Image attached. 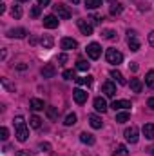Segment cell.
Listing matches in <instances>:
<instances>
[{"mask_svg": "<svg viewBox=\"0 0 154 156\" xmlns=\"http://www.w3.org/2000/svg\"><path fill=\"white\" fill-rule=\"evenodd\" d=\"M13 123H15V131H16V140H18V142H26L27 136H29V131H27L26 120H24L22 116H15Z\"/></svg>", "mask_w": 154, "mask_h": 156, "instance_id": "6da1fadb", "label": "cell"}, {"mask_svg": "<svg viewBox=\"0 0 154 156\" xmlns=\"http://www.w3.org/2000/svg\"><path fill=\"white\" fill-rule=\"evenodd\" d=\"M105 58H107V62L109 64H114V66H118V64H121L123 62V55L118 51V49H107V53H105Z\"/></svg>", "mask_w": 154, "mask_h": 156, "instance_id": "7a4b0ae2", "label": "cell"}, {"mask_svg": "<svg viewBox=\"0 0 154 156\" xmlns=\"http://www.w3.org/2000/svg\"><path fill=\"white\" fill-rule=\"evenodd\" d=\"M127 44H129L131 51H140V40H138L136 31H132V29L127 31Z\"/></svg>", "mask_w": 154, "mask_h": 156, "instance_id": "3957f363", "label": "cell"}, {"mask_svg": "<svg viewBox=\"0 0 154 156\" xmlns=\"http://www.w3.org/2000/svg\"><path fill=\"white\" fill-rule=\"evenodd\" d=\"M54 15H56L58 18H64V20L71 18V11H69V7H67L65 4H60V2L54 5Z\"/></svg>", "mask_w": 154, "mask_h": 156, "instance_id": "277c9868", "label": "cell"}, {"mask_svg": "<svg viewBox=\"0 0 154 156\" xmlns=\"http://www.w3.org/2000/svg\"><path fill=\"white\" fill-rule=\"evenodd\" d=\"M87 55H89V58L98 60L100 55H102V47H100V44H96V42L89 44V45H87Z\"/></svg>", "mask_w": 154, "mask_h": 156, "instance_id": "5b68a950", "label": "cell"}, {"mask_svg": "<svg viewBox=\"0 0 154 156\" xmlns=\"http://www.w3.org/2000/svg\"><path fill=\"white\" fill-rule=\"evenodd\" d=\"M123 136H125V140H127V142L136 144V142H138V127H136V125H131L129 129H125Z\"/></svg>", "mask_w": 154, "mask_h": 156, "instance_id": "8992f818", "label": "cell"}, {"mask_svg": "<svg viewBox=\"0 0 154 156\" xmlns=\"http://www.w3.org/2000/svg\"><path fill=\"white\" fill-rule=\"evenodd\" d=\"M87 96H89V93L83 91V89H75V91H73V98H75V102L80 104V105L87 102Z\"/></svg>", "mask_w": 154, "mask_h": 156, "instance_id": "52a82bcc", "label": "cell"}, {"mask_svg": "<svg viewBox=\"0 0 154 156\" xmlns=\"http://www.w3.org/2000/svg\"><path fill=\"white\" fill-rule=\"evenodd\" d=\"M102 93L105 94V96H109V98H113L116 94V85L113 82H105L103 85H102Z\"/></svg>", "mask_w": 154, "mask_h": 156, "instance_id": "ba28073f", "label": "cell"}, {"mask_svg": "<svg viewBox=\"0 0 154 156\" xmlns=\"http://www.w3.org/2000/svg\"><path fill=\"white\" fill-rule=\"evenodd\" d=\"M78 27H80V31L83 33V35H93V26H91V22H87V20H83V18H80L78 20Z\"/></svg>", "mask_w": 154, "mask_h": 156, "instance_id": "9c48e42d", "label": "cell"}, {"mask_svg": "<svg viewBox=\"0 0 154 156\" xmlns=\"http://www.w3.org/2000/svg\"><path fill=\"white\" fill-rule=\"evenodd\" d=\"M44 26H45L47 29L58 27V18H56V15H47V16L44 18Z\"/></svg>", "mask_w": 154, "mask_h": 156, "instance_id": "30bf717a", "label": "cell"}, {"mask_svg": "<svg viewBox=\"0 0 154 156\" xmlns=\"http://www.w3.org/2000/svg\"><path fill=\"white\" fill-rule=\"evenodd\" d=\"M40 73H42V76H44V78H53L54 75H56V69H54V66H53V64H45V66L42 67V71H40Z\"/></svg>", "mask_w": 154, "mask_h": 156, "instance_id": "8fae6325", "label": "cell"}, {"mask_svg": "<svg viewBox=\"0 0 154 156\" xmlns=\"http://www.w3.org/2000/svg\"><path fill=\"white\" fill-rule=\"evenodd\" d=\"M26 35H27V31L24 27H16V29H9L7 31V37H11V38H24Z\"/></svg>", "mask_w": 154, "mask_h": 156, "instance_id": "7c38bea8", "label": "cell"}, {"mask_svg": "<svg viewBox=\"0 0 154 156\" xmlns=\"http://www.w3.org/2000/svg\"><path fill=\"white\" fill-rule=\"evenodd\" d=\"M94 109H96L98 113H105V111H107V102H105L102 96L94 98Z\"/></svg>", "mask_w": 154, "mask_h": 156, "instance_id": "4fadbf2b", "label": "cell"}, {"mask_svg": "<svg viewBox=\"0 0 154 156\" xmlns=\"http://www.w3.org/2000/svg\"><path fill=\"white\" fill-rule=\"evenodd\" d=\"M111 107H113L114 111H120V109H129V107H131V102H129V100H114V102L111 104Z\"/></svg>", "mask_w": 154, "mask_h": 156, "instance_id": "5bb4252c", "label": "cell"}, {"mask_svg": "<svg viewBox=\"0 0 154 156\" xmlns=\"http://www.w3.org/2000/svg\"><path fill=\"white\" fill-rule=\"evenodd\" d=\"M89 123H91L93 129H102V125H103L102 118L98 116V115H89Z\"/></svg>", "mask_w": 154, "mask_h": 156, "instance_id": "9a60e30c", "label": "cell"}, {"mask_svg": "<svg viewBox=\"0 0 154 156\" xmlns=\"http://www.w3.org/2000/svg\"><path fill=\"white\" fill-rule=\"evenodd\" d=\"M60 45H62V49H75L78 45V42L75 38H62Z\"/></svg>", "mask_w": 154, "mask_h": 156, "instance_id": "2e32d148", "label": "cell"}, {"mask_svg": "<svg viewBox=\"0 0 154 156\" xmlns=\"http://www.w3.org/2000/svg\"><path fill=\"white\" fill-rule=\"evenodd\" d=\"M29 107H31L33 111H42L45 105H44V100H40V98H31V102H29Z\"/></svg>", "mask_w": 154, "mask_h": 156, "instance_id": "e0dca14e", "label": "cell"}, {"mask_svg": "<svg viewBox=\"0 0 154 156\" xmlns=\"http://www.w3.org/2000/svg\"><path fill=\"white\" fill-rule=\"evenodd\" d=\"M143 136L149 138V140H154V123H145L143 125Z\"/></svg>", "mask_w": 154, "mask_h": 156, "instance_id": "ac0fdd59", "label": "cell"}, {"mask_svg": "<svg viewBox=\"0 0 154 156\" xmlns=\"http://www.w3.org/2000/svg\"><path fill=\"white\" fill-rule=\"evenodd\" d=\"M80 140H82L83 144H87V145H93V144L96 142L94 136H93L91 133H82V134H80Z\"/></svg>", "mask_w": 154, "mask_h": 156, "instance_id": "d6986e66", "label": "cell"}, {"mask_svg": "<svg viewBox=\"0 0 154 156\" xmlns=\"http://www.w3.org/2000/svg\"><path fill=\"white\" fill-rule=\"evenodd\" d=\"M127 154H129V151H127V147L123 144L116 145V149L113 151V156H127Z\"/></svg>", "mask_w": 154, "mask_h": 156, "instance_id": "ffe728a7", "label": "cell"}, {"mask_svg": "<svg viewBox=\"0 0 154 156\" xmlns=\"http://www.w3.org/2000/svg\"><path fill=\"white\" fill-rule=\"evenodd\" d=\"M75 82H76L78 85H91V83H93V76H91V75H87V76H80V78H76Z\"/></svg>", "mask_w": 154, "mask_h": 156, "instance_id": "44dd1931", "label": "cell"}, {"mask_svg": "<svg viewBox=\"0 0 154 156\" xmlns=\"http://www.w3.org/2000/svg\"><path fill=\"white\" fill-rule=\"evenodd\" d=\"M111 76L114 78V80L118 82V83H120V85H125V78H123V75H121L120 71H116V69H113V71H111Z\"/></svg>", "mask_w": 154, "mask_h": 156, "instance_id": "7402d4cb", "label": "cell"}, {"mask_svg": "<svg viewBox=\"0 0 154 156\" xmlns=\"http://www.w3.org/2000/svg\"><path fill=\"white\" fill-rule=\"evenodd\" d=\"M129 85H131V89H132L134 93H142V82H140L138 78H132Z\"/></svg>", "mask_w": 154, "mask_h": 156, "instance_id": "603a6c76", "label": "cell"}, {"mask_svg": "<svg viewBox=\"0 0 154 156\" xmlns=\"http://www.w3.org/2000/svg\"><path fill=\"white\" fill-rule=\"evenodd\" d=\"M29 125H31L33 129H40V125H42V120H40L37 115H33V116L29 118Z\"/></svg>", "mask_w": 154, "mask_h": 156, "instance_id": "cb8c5ba5", "label": "cell"}, {"mask_svg": "<svg viewBox=\"0 0 154 156\" xmlns=\"http://www.w3.org/2000/svg\"><path fill=\"white\" fill-rule=\"evenodd\" d=\"M102 5V0H85V7L87 9H96Z\"/></svg>", "mask_w": 154, "mask_h": 156, "instance_id": "d4e9b609", "label": "cell"}, {"mask_svg": "<svg viewBox=\"0 0 154 156\" xmlns=\"http://www.w3.org/2000/svg\"><path fill=\"white\" fill-rule=\"evenodd\" d=\"M129 118H131V115H129L127 111H123V113H118V115H116V122H118V123H125Z\"/></svg>", "mask_w": 154, "mask_h": 156, "instance_id": "484cf974", "label": "cell"}, {"mask_svg": "<svg viewBox=\"0 0 154 156\" xmlns=\"http://www.w3.org/2000/svg\"><path fill=\"white\" fill-rule=\"evenodd\" d=\"M145 83H147V87L154 89V71H149V73H147V76H145Z\"/></svg>", "mask_w": 154, "mask_h": 156, "instance_id": "4316f807", "label": "cell"}, {"mask_svg": "<svg viewBox=\"0 0 154 156\" xmlns=\"http://www.w3.org/2000/svg\"><path fill=\"white\" fill-rule=\"evenodd\" d=\"M89 66H91V64H87V60H82V58L76 62V69H78V71H87V69H89Z\"/></svg>", "mask_w": 154, "mask_h": 156, "instance_id": "83f0119b", "label": "cell"}, {"mask_svg": "<svg viewBox=\"0 0 154 156\" xmlns=\"http://www.w3.org/2000/svg\"><path fill=\"white\" fill-rule=\"evenodd\" d=\"M22 13H24V11H22L20 5H13V7H11V15H13V18H20Z\"/></svg>", "mask_w": 154, "mask_h": 156, "instance_id": "f1b7e54d", "label": "cell"}, {"mask_svg": "<svg viewBox=\"0 0 154 156\" xmlns=\"http://www.w3.org/2000/svg\"><path fill=\"white\" fill-rule=\"evenodd\" d=\"M42 45H44L45 49H51V47H53V38H51L49 35H45V37H42Z\"/></svg>", "mask_w": 154, "mask_h": 156, "instance_id": "f546056e", "label": "cell"}, {"mask_svg": "<svg viewBox=\"0 0 154 156\" xmlns=\"http://www.w3.org/2000/svg\"><path fill=\"white\" fill-rule=\"evenodd\" d=\"M45 109H47V118L49 120H56V116H58L56 107H45Z\"/></svg>", "mask_w": 154, "mask_h": 156, "instance_id": "4dcf8cb0", "label": "cell"}, {"mask_svg": "<svg viewBox=\"0 0 154 156\" xmlns=\"http://www.w3.org/2000/svg\"><path fill=\"white\" fill-rule=\"evenodd\" d=\"M65 125H75L76 123V115L75 113H69L67 116H65V122H64Z\"/></svg>", "mask_w": 154, "mask_h": 156, "instance_id": "1f68e13d", "label": "cell"}, {"mask_svg": "<svg viewBox=\"0 0 154 156\" xmlns=\"http://www.w3.org/2000/svg\"><path fill=\"white\" fill-rule=\"evenodd\" d=\"M102 35H103V38H107V40H114L116 38V33L113 31V29H103Z\"/></svg>", "mask_w": 154, "mask_h": 156, "instance_id": "d6a6232c", "label": "cell"}, {"mask_svg": "<svg viewBox=\"0 0 154 156\" xmlns=\"http://www.w3.org/2000/svg\"><path fill=\"white\" fill-rule=\"evenodd\" d=\"M64 78L65 80H76V75L73 69H67V71H64Z\"/></svg>", "mask_w": 154, "mask_h": 156, "instance_id": "836d02e7", "label": "cell"}, {"mask_svg": "<svg viewBox=\"0 0 154 156\" xmlns=\"http://www.w3.org/2000/svg\"><path fill=\"white\" fill-rule=\"evenodd\" d=\"M121 4H116V5H111V15H120L121 13Z\"/></svg>", "mask_w": 154, "mask_h": 156, "instance_id": "e575fe53", "label": "cell"}, {"mask_svg": "<svg viewBox=\"0 0 154 156\" xmlns=\"http://www.w3.org/2000/svg\"><path fill=\"white\" fill-rule=\"evenodd\" d=\"M7 136H9L7 127H2V129H0V138H2V140H7Z\"/></svg>", "mask_w": 154, "mask_h": 156, "instance_id": "d590c367", "label": "cell"}, {"mask_svg": "<svg viewBox=\"0 0 154 156\" xmlns=\"http://www.w3.org/2000/svg\"><path fill=\"white\" fill-rule=\"evenodd\" d=\"M31 16H33V18L40 16V5H35V7L31 9Z\"/></svg>", "mask_w": 154, "mask_h": 156, "instance_id": "8d00e7d4", "label": "cell"}, {"mask_svg": "<svg viewBox=\"0 0 154 156\" xmlns=\"http://www.w3.org/2000/svg\"><path fill=\"white\" fill-rule=\"evenodd\" d=\"M16 156H31V151H26V149H22V151H16Z\"/></svg>", "mask_w": 154, "mask_h": 156, "instance_id": "74e56055", "label": "cell"}, {"mask_svg": "<svg viewBox=\"0 0 154 156\" xmlns=\"http://www.w3.org/2000/svg\"><path fill=\"white\" fill-rule=\"evenodd\" d=\"M91 20H93L94 24H100V22H102V16H98V15H94V16H93Z\"/></svg>", "mask_w": 154, "mask_h": 156, "instance_id": "f35d334b", "label": "cell"}, {"mask_svg": "<svg viewBox=\"0 0 154 156\" xmlns=\"http://www.w3.org/2000/svg\"><path fill=\"white\" fill-rule=\"evenodd\" d=\"M149 44H151V45H154V31H151V33H149Z\"/></svg>", "mask_w": 154, "mask_h": 156, "instance_id": "ab89813d", "label": "cell"}, {"mask_svg": "<svg viewBox=\"0 0 154 156\" xmlns=\"http://www.w3.org/2000/svg\"><path fill=\"white\" fill-rule=\"evenodd\" d=\"M40 149H42V151H44V149H45V151H49V149H51V145H49V144H40Z\"/></svg>", "mask_w": 154, "mask_h": 156, "instance_id": "60d3db41", "label": "cell"}, {"mask_svg": "<svg viewBox=\"0 0 154 156\" xmlns=\"http://www.w3.org/2000/svg\"><path fill=\"white\" fill-rule=\"evenodd\" d=\"M147 105H149V107H151V109L154 111V96H152V98H149V102H147Z\"/></svg>", "mask_w": 154, "mask_h": 156, "instance_id": "b9f144b4", "label": "cell"}, {"mask_svg": "<svg viewBox=\"0 0 154 156\" xmlns=\"http://www.w3.org/2000/svg\"><path fill=\"white\" fill-rule=\"evenodd\" d=\"M65 60H67V55H60L58 56V62H65Z\"/></svg>", "mask_w": 154, "mask_h": 156, "instance_id": "7bdbcfd3", "label": "cell"}, {"mask_svg": "<svg viewBox=\"0 0 154 156\" xmlns=\"http://www.w3.org/2000/svg\"><path fill=\"white\" fill-rule=\"evenodd\" d=\"M51 0H38V5H47Z\"/></svg>", "mask_w": 154, "mask_h": 156, "instance_id": "ee69618b", "label": "cell"}, {"mask_svg": "<svg viewBox=\"0 0 154 156\" xmlns=\"http://www.w3.org/2000/svg\"><path fill=\"white\" fill-rule=\"evenodd\" d=\"M129 67H131V69H132V71H138V64H134V62H132V64H131V66H129Z\"/></svg>", "mask_w": 154, "mask_h": 156, "instance_id": "f6af8a7d", "label": "cell"}, {"mask_svg": "<svg viewBox=\"0 0 154 156\" xmlns=\"http://www.w3.org/2000/svg\"><path fill=\"white\" fill-rule=\"evenodd\" d=\"M4 11H5V4L2 2V4H0V13H4Z\"/></svg>", "mask_w": 154, "mask_h": 156, "instance_id": "bcb514c9", "label": "cell"}, {"mask_svg": "<svg viewBox=\"0 0 154 156\" xmlns=\"http://www.w3.org/2000/svg\"><path fill=\"white\" fill-rule=\"evenodd\" d=\"M149 153H151V154H154V145L151 147V149H149Z\"/></svg>", "mask_w": 154, "mask_h": 156, "instance_id": "7dc6e473", "label": "cell"}, {"mask_svg": "<svg viewBox=\"0 0 154 156\" xmlns=\"http://www.w3.org/2000/svg\"><path fill=\"white\" fill-rule=\"evenodd\" d=\"M71 2H73V4H78V2H80V0H71Z\"/></svg>", "mask_w": 154, "mask_h": 156, "instance_id": "c3c4849f", "label": "cell"}, {"mask_svg": "<svg viewBox=\"0 0 154 156\" xmlns=\"http://www.w3.org/2000/svg\"><path fill=\"white\" fill-rule=\"evenodd\" d=\"M16 2H29V0H16Z\"/></svg>", "mask_w": 154, "mask_h": 156, "instance_id": "681fc988", "label": "cell"}, {"mask_svg": "<svg viewBox=\"0 0 154 156\" xmlns=\"http://www.w3.org/2000/svg\"><path fill=\"white\" fill-rule=\"evenodd\" d=\"M109 2H116V0H109Z\"/></svg>", "mask_w": 154, "mask_h": 156, "instance_id": "f907efd6", "label": "cell"}]
</instances>
